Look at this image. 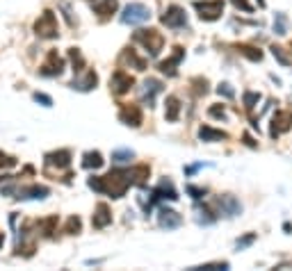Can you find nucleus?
I'll use <instances>...</instances> for the list:
<instances>
[{
  "instance_id": "obj_1",
  "label": "nucleus",
  "mask_w": 292,
  "mask_h": 271,
  "mask_svg": "<svg viewBox=\"0 0 292 271\" xmlns=\"http://www.w3.org/2000/svg\"><path fill=\"white\" fill-rule=\"evenodd\" d=\"M151 169L149 166H132V169H114L108 176H91L87 180L89 189L98 192V194H108L112 198H121V196L128 192L130 185H142L146 178H149Z\"/></svg>"
},
{
  "instance_id": "obj_2",
  "label": "nucleus",
  "mask_w": 292,
  "mask_h": 271,
  "mask_svg": "<svg viewBox=\"0 0 292 271\" xmlns=\"http://www.w3.org/2000/svg\"><path fill=\"white\" fill-rule=\"evenodd\" d=\"M132 41L139 43L151 57H158L162 46H165V37H162L158 30H137V32L132 35Z\"/></svg>"
},
{
  "instance_id": "obj_3",
  "label": "nucleus",
  "mask_w": 292,
  "mask_h": 271,
  "mask_svg": "<svg viewBox=\"0 0 292 271\" xmlns=\"http://www.w3.org/2000/svg\"><path fill=\"white\" fill-rule=\"evenodd\" d=\"M35 35L39 37V39H57V37H60L57 16H55L50 9H46V12L35 21Z\"/></svg>"
},
{
  "instance_id": "obj_4",
  "label": "nucleus",
  "mask_w": 292,
  "mask_h": 271,
  "mask_svg": "<svg viewBox=\"0 0 292 271\" xmlns=\"http://www.w3.org/2000/svg\"><path fill=\"white\" fill-rule=\"evenodd\" d=\"M151 18V9L142 2H130V5L124 7L121 12V23L125 25H139V23H146Z\"/></svg>"
},
{
  "instance_id": "obj_5",
  "label": "nucleus",
  "mask_w": 292,
  "mask_h": 271,
  "mask_svg": "<svg viewBox=\"0 0 292 271\" xmlns=\"http://www.w3.org/2000/svg\"><path fill=\"white\" fill-rule=\"evenodd\" d=\"M194 9L199 12V18H201V21L212 23V21L221 18V14H224V0H197V2H194Z\"/></svg>"
},
{
  "instance_id": "obj_6",
  "label": "nucleus",
  "mask_w": 292,
  "mask_h": 271,
  "mask_svg": "<svg viewBox=\"0 0 292 271\" xmlns=\"http://www.w3.org/2000/svg\"><path fill=\"white\" fill-rule=\"evenodd\" d=\"M160 200H178V194H176V189H173L171 180H160V185L151 192V200L144 205V210H146V214L151 212V207L155 205V203H160Z\"/></svg>"
},
{
  "instance_id": "obj_7",
  "label": "nucleus",
  "mask_w": 292,
  "mask_h": 271,
  "mask_svg": "<svg viewBox=\"0 0 292 271\" xmlns=\"http://www.w3.org/2000/svg\"><path fill=\"white\" fill-rule=\"evenodd\" d=\"M212 205L217 207V214H224V217H238L242 212V205H240V200L231 194H224V196H217L212 200Z\"/></svg>"
},
{
  "instance_id": "obj_8",
  "label": "nucleus",
  "mask_w": 292,
  "mask_h": 271,
  "mask_svg": "<svg viewBox=\"0 0 292 271\" xmlns=\"http://www.w3.org/2000/svg\"><path fill=\"white\" fill-rule=\"evenodd\" d=\"M160 21L167 25V28H171V30L187 28V14H185V9H183V7H178V5H169L167 12L162 14Z\"/></svg>"
},
{
  "instance_id": "obj_9",
  "label": "nucleus",
  "mask_w": 292,
  "mask_h": 271,
  "mask_svg": "<svg viewBox=\"0 0 292 271\" xmlns=\"http://www.w3.org/2000/svg\"><path fill=\"white\" fill-rule=\"evenodd\" d=\"M132 87H135V80H132V76H128L125 71H114L112 77H110V91H112L114 96L128 94Z\"/></svg>"
},
{
  "instance_id": "obj_10",
  "label": "nucleus",
  "mask_w": 292,
  "mask_h": 271,
  "mask_svg": "<svg viewBox=\"0 0 292 271\" xmlns=\"http://www.w3.org/2000/svg\"><path fill=\"white\" fill-rule=\"evenodd\" d=\"M62 71H64V59L57 55V50H50L46 62H43L42 69H39V73H42L43 77H57V76H62Z\"/></svg>"
},
{
  "instance_id": "obj_11",
  "label": "nucleus",
  "mask_w": 292,
  "mask_h": 271,
  "mask_svg": "<svg viewBox=\"0 0 292 271\" xmlns=\"http://www.w3.org/2000/svg\"><path fill=\"white\" fill-rule=\"evenodd\" d=\"M162 91V82L158 80V77H149V80H144L142 84V91H139V96H142V103L144 105L153 107L155 105V96Z\"/></svg>"
},
{
  "instance_id": "obj_12",
  "label": "nucleus",
  "mask_w": 292,
  "mask_h": 271,
  "mask_svg": "<svg viewBox=\"0 0 292 271\" xmlns=\"http://www.w3.org/2000/svg\"><path fill=\"white\" fill-rule=\"evenodd\" d=\"M292 128V112H276L274 116H272V130H269V137L272 139H276V137L281 135V132H288V130Z\"/></svg>"
},
{
  "instance_id": "obj_13",
  "label": "nucleus",
  "mask_w": 292,
  "mask_h": 271,
  "mask_svg": "<svg viewBox=\"0 0 292 271\" xmlns=\"http://www.w3.org/2000/svg\"><path fill=\"white\" fill-rule=\"evenodd\" d=\"M119 118L124 121L125 125L139 128V125H142V110H139V105H132V103H128V105H121Z\"/></svg>"
},
{
  "instance_id": "obj_14",
  "label": "nucleus",
  "mask_w": 292,
  "mask_h": 271,
  "mask_svg": "<svg viewBox=\"0 0 292 271\" xmlns=\"http://www.w3.org/2000/svg\"><path fill=\"white\" fill-rule=\"evenodd\" d=\"M183 57H185V48H180V46H176L173 48V53H171V57L169 59H165V62H160L158 64V69H160L165 76H176V69H178V64L183 62Z\"/></svg>"
},
{
  "instance_id": "obj_15",
  "label": "nucleus",
  "mask_w": 292,
  "mask_h": 271,
  "mask_svg": "<svg viewBox=\"0 0 292 271\" xmlns=\"http://www.w3.org/2000/svg\"><path fill=\"white\" fill-rule=\"evenodd\" d=\"M50 194V189L43 187V185H28V187H18L16 189V196L14 198L18 200H28V198H46V196Z\"/></svg>"
},
{
  "instance_id": "obj_16",
  "label": "nucleus",
  "mask_w": 292,
  "mask_h": 271,
  "mask_svg": "<svg viewBox=\"0 0 292 271\" xmlns=\"http://www.w3.org/2000/svg\"><path fill=\"white\" fill-rule=\"evenodd\" d=\"M158 224H160V228L173 230V228H178V226L183 224V217H180L176 210H169V207H160V212H158Z\"/></svg>"
},
{
  "instance_id": "obj_17",
  "label": "nucleus",
  "mask_w": 292,
  "mask_h": 271,
  "mask_svg": "<svg viewBox=\"0 0 292 271\" xmlns=\"http://www.w3.org/2000/svg\"><path fill=\"white\" fill-rule=\"evenodd\" d=\"M110 224H112V212H110L108 203H98V205L94 207V217H91V226H94L96 230H101V228H108Z\"/></svg>"
},
{
  "instance_id": "obj_18",
  "label": "nucleus",
  "mask_w": 292,
  "mask_h": 271,
  "mask_svg": "<svg viewBox=\"0 0 292 271\" xmlns=\"http://www.w3.org/2000/svg\"><path fill=\"white\" fill-rule=\"evenodd\" d=\"M46 166H57V171L60 169H69V164H71V151H66V148H62V151H53V153H46Z\"/></svg>"
},
{
  "instance_id": "obj_19",
  "label": "nucleus",
  "mask_w": 292,
  "mask_h": 271,
  "mask_svg": "<svg viewBox=\"0 0 292 271\" xmlns=\"http://www.w3.org/2000/svg\"><path fill=\"white\" fill-rule=\"evenodd\" d=\"M119 64H128L130 69H135V71H146V59L139 57L132 48H125L124 53H121Z\"/></svg>"
},
{
  "instance_id": "obj_20",
  "label": "nucleus",
  "mask_w": 292,
  "mask_h": 271,
  "mask_svg": "<svg viewBox=\"0 0 292 271\" xmlns=\"http://www.w3.org/2000/svg\"><path fill=\"white\" fill-rule=\"evenodd\" d=\"M96 84H98V76L94 71H87L83 77H73V82L69 87L78 89V91H91V89H96Z\"/></svg>"
},
{
  "instance_id": "obj_21",
  "label": "nucleus",
  "mask_w": 292,
  "mask_h": 271,
  "mask_svg": "<svg viewBox=\"0 0 292 271\" xmlns=\"http://www.w3.org/2000/svg\"><path fill=\"white\" fill-rule=\"evenodd\" d=\"M199 139L201 142H221V139H228V135L224 130H215L210 125H201L199 128Z\"/></svg>"
},
{
  "instance_id": "obj_22",
  "label": "nucleus",
  "mask_w": 292,
  "mask_h": 271,
  "mask_svg": "<svg viewBox=\"0 0 292 271\" xmlns=\"http://www.w3.org/2000/svg\"><path fill=\"white\" fill-rule=\"evenodd\" d=\"M117 7H119L117 0H98V2H94V12L105 21V18H110L114 12H117Z\"/></svg>"
},
{
  "instance_id": "obj_23",
  "label": "nucleus",
  "mask_w": 292,
  "mask_h": 271,
  "mask_svg": "<svg viewBox=\"0 0 292 271\" xmlns=\"http://www.w3.org/2000/svg\"><path fill=\"white\" fill-rule=\"evenodd\" d=\"M165 118L167 121H178V116H180V100L176 98V96H167V103H165Z\"/></svg>"
},
{
  "instance_id": "obj_24",
  "label": "nucleus",
  "mask_w": 292,
  "mask_h": 271,
  "mask_svg": "<svg viewBox=\"0 0 292 271\" xmlns=\"http://www.w3.org/2000/svg\"><path fill=\"white\" fill-rule=\"evenodd\" d=\"M103 164H105V159H103V155L98 153V151H87V153L83 155L84 169H101Z\"/></svg>"
},
{
  "instance_id": "obj_25",
  "label": "nucleus",
  "mask_w": 292,
  "mask_h": 271,
  "mask_svg": "<svg viewBox=\"0 0 292 271\" xmlns=\"http://www.w3.org/2000/svg\"><path fill=\"white\" fill-rule=\"evenodd\" d=\"M217 217H219V214H212V210H210V207H197V221L201 226H210V224H215L217 221Z\"/></svg>"
},
{
  "instance_id": "obj_26",
  "label": "nucleus",
  "mask_w": 292,
  "mask_h": 271,
  "mask_svg": "<svg viewBox=\"0 0 292 271\" xmlns=\"http://www.w3.org/2000/svg\"><path fill=\"white\" fill-rule=\"evenodd\" d=\"M235 50H238V53H242L247 59H251V62H260V59H262L260 50H258V48H253V46H247V43H238V46H235Z\"/></svg>"
},
{
  "instance_id": "obj_27",
  "label": "nucleus",
  "mask_w": 292,
  "mask_h": 271,
  "mask_svg": "<svg viewBox=\"0 0 292 271\" xmlns=\"http://www.w3.org/2000/svg\"><path fill=\"white\" fill-rule=\"evenodd\" d=\"M69 59H71V66L76 73H83L84 71V57L78 48H69Z\"/></svg>"
},
{
  "instance_id": "obj_28",
  "label": "nucleus",
  "mask_w": 292,
  "mask_h": 271,
  "mask_svg": "<svg viewBox=\"0 0 292 271\" xmlns=\"http://www.w3.org/2000/svg\"><path fill=\"white\" fill-rule=\"evenodd\" d=\"M132 157H135V153H132V151H128V148L112 151V162H114V164H128Z\"/></svg>"
},
{
  "instance_id": "obj_29",
  "label": "nucleus",
  "mask_w": 292,
  "mask_h": 271,
  "mask_svg": "<svg viewBox=\"0 0 292 271\" xmlns=\"http://www.w3.org/2000/svg\"><path fill=\"white\" fill-rule=\"evenodd\" d=\"M83 230V221H80V217H69V221H66V226H64V232L66 235H78Z\"/></svg>"
},
{
  "instance_id": "obj_30",
  "label": "nucleus",
  "mask_w": 292,
  "mask_h": 271,
  "mask_svg": "<svg viewBox=\"0 0 292 271\" xmlns=\"http://www.w3.org/2000/svg\"><path fill=\"white\" fill-rule=\"evenodd\" d=\"M274 32L279 37L288 35V18H286V14H283V12H279L274 16Z\"/></svg>"
},
{
  "instance_id": "obj_31",
  "label": "nucleus",
  "mask_w": 292,
  "mask_h": 271,
  "mask_svg": "<svg viewBox=\"0 0 292 271\" xmlns=\"http://www.w3.org/2000/svg\"><path fill=\"white\" fill-rule=\"evenodd\" d=\"M272 55H274L276 59H279L283 66H292V55H288L286 48H281V46H272Z\"/></svg>"
},
{
  "instance_id": "obj_32",
  "label": "nucleus",
  "mask_w": 292,
  "mask_h": 271,
  "mask_svg": "<svg viewBox=\"0 0 292 271\" xmlns=\"http://www.w3.org/2000/svg\"><path fill=\"white\" fill-rule=\"evenodd\" d=\"M42 230H43V235L46 237H53L55 235V226H57V217H48L46 221H42Z\"/></svg>"
},
{
  "instance_id": "obj_33",
  "label": "nucleus",
  "mask_w": 292,
  "mask_h": 271,
  "mask_svg": "<svg viewBox=\"0 0 292 271\" xmlns=\"http://www.w3.org/2000/svg\"><path fill=\"white\" fill-rule=\"evenodd\" d=\"M258 100H260V94H256V91H245V110H253V107L258 105Z\"/></svg>"
},
{
  "instance_id": "obj_34",
  "label": "nucleus",
  "mask_w": 292,
  "mask_h": 271,
  "mask_svg": "<svg viewBox=\"0 0 292 271\" xmlns=\"http://www.w3.org/2000/svg\"><path fill=\"white\" fill-rule=\"evenodd\" d=\"M32 98H35L37 103H39V105H43V107H53V98H50L48 94H42V91H35V96H32Z\"/></svg>"
},
{
  "instance_id": "obj_35",
  "label": "nucleus",
  "mask_w": 292,
  "mask_h": 271,
  "mask_svg": "<svg viewBox=\"0 0 292 271\" xmlns=\"http://www.w3.org/2000/svg\"><path fill=\"white\" fill-rule=\"evenodd\" d=\"M256 242V232H249V235H245L242 237V239H238V242H235V246L240 248V251H242V248H247V246H251V244Z\"/></svg>"
},
{
  "instance_id": "obj_36",
  "label": "nucleus",
  "mask_w": 292,
  "mask_h": 271,
  "mask_svg": "<svg viewBox=\"0 0 292 271\" xmlns=\"http://www.w3.org/2000/svg\"><path fill=\"white\" fill-rule=\"evenodd\" d=\"M217 94L224 96V98H235V91H233V87L228 82H221L219 87H217Z\"/></svg>"
},
{
  "instance_id": "obj_37",
  "label": "nucleus",
  "mask_w": 292,
  "mask_h": 271,
  "mask_svg": "<svg viewBox=\"0 0 292 271\" xmlns=\"http://www.w3.org/2000/svg\"><path fill=\"white\" fill-rule=\"evenodd\" d=\"M185 189H187V194H190L194 200H199V198H203V196H206V189H203V187H194V185H187Z\"/></svg>"
},
{
  "instance_id": "obj_38",
  "label": "nucleus",
  "mask_w": 292,
  "mask_h": 271,
  "mask_svg": "<svg viewBox=\"0 0 292 271\" xmlns=\"http://www.w3.org/2000/svg\"><path fill=\"white\" fill-rule=\"evenodd\" d=\"M197 271H212V269H228V262H212V265H201L194 267Z\"/></svg>"
},
{
  "instance_id": "obj_39",
  "label": "nucleus",
  "mask_w": 292,
  "mask_h": 271,
  "mask_svg": "<svg viewBox=\"0 0 292 271\" xmlns=\"http://www.w3.org/2000/svg\"><path fill=\"white\" fill-rule=\"evenodd\" d=\"M18 164V159L12 157V155H5V153H0V166H5V169H9V166H16Z\"/></svg>"
},
{
  "instance_id": "obj_40",
  "label": "nucleus",
  "mask_w": 292,
  "mask_h": 271,
  "mask_svg": "<svg viewBox=\"0 0 292 271\" xmlns=\"http://www.w3.org/2000/svg\"><path fill=\"white\" fill-rule=\"evenodd\" d=\"M233 5L238 7V9H242V12H247V14H251L253 12V5H251L249 0H231Z\"/></svg>"
},
{
  "instance_id": "obj_41",
  "label": "nucleus",
  "mask_w": 292,
  "mask_h": 271,
  "mask_svg": "<svg viewBox=\"0 0 292 271\" xmlns=\"http://www.w3.org/2000/svg\"><path fill=\"white\" fill-rule=\"evenodd\" d=\"M208 114H210L212 118H221V121L226 118V112H224V107H221V105H212V107L208 110Z\"/></svg>"
},
{
  "instance_id": "obj_42",
  "label": "nucleus",
  "mask_w": 292,
  "mask_h": 271,
  "mask_svg": "<svg viewBox=\"0 0 292 271\" xmlns=\"http://www.w3.org/2000/svg\"><path fill=\"white\" fill-rule=\"evenodd\" d=\"M60 7L64 9V16H66V21H69V25H71V28H73V25H78V21L71 16V9H69V2H60Z\"/></svg>"
},
{
  "instance_id": "obj_43",
  "label": "nucleus",
  "mask_w": 292,
  "mask_h": 271,
  "mask_svg": "<svg viewBox=\"0 0 292 271\" xmlns=\"http://www.w3.org/2000/svg\"><path fill=\"white\" fill-rule=\"evenodd\" d=\"M203 164H192V166H185V176H192L194 171H199Z\"/></svg>"
},
{
  "instance_id": "obj_44",
  "label": "nucleus",
  "mask_w": 292,
  "mask_h": 271,
  "mask_svg": "<svg viewBox=\"0 0 292 271\" xmlns=\"http://www.w3.org/2000/svg\"><path fill=\"white\" fill-rule=\"evenodd\" d=\"M245 144H247V146H251V148L256 146V142H253V139H251L249 135H245Z\"/></svg>"
},
{
  "instance_id": "obj_45",
  "label": "nucleus",
  "mask_w": 292,
  "mask_h": 271,
  "mask_svg": "<svg viewBox=\"0 0 292 271\" xmlns=\"http://www.w3.org/2000/svg\"><path fill=\"white\" fill-rule=\"evenodd\" d=\"M256 2H258V7H260V9H265V5H267L265 0H256Z\"/></svg>"
},
{
  "instance_id": "obj_46",
  "label": "nucleus",
  "mask_w": 292,
  "mask_h": 271,
  "mask_svg": "<svg viewBox=\"0 0 292 271\" xmlns=\"http://www.w3.org/2000/svg\"><path fill=\"white\" fill-rule=\"evenodd\" d=\"M2 244H5V235H2V232H0V246H2Z\"/></svg>"
}]
</instances>
